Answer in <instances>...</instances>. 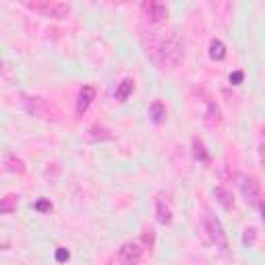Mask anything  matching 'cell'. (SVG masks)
<instances>
[{
  "label": "cell",
  "instance_id": "obj_1",
  "mask_svg": "<svg viewBox=\"0 0 265 265\" xmlns=\"http://www.w3.org/2000/svg\"><path fill=\"white\" fill-rule=\"evenodd\" d=\"M141 44L147 58L157 69H176L184 58V42L174 29L149 27L141 33Z\"/></svg>",
  "mask_w": 265,
  "mask_h": 265
},
{
  "label": "cell",
  "instance_id": "obj_2",
  "mask_svg": "<svg viewBox=\"0 0 265 265\" xmlns=\"http://www.w3.org/2000/svg\"><path fill=\"white\" fill-rule=\"evenodd\" d=\"M25 7L33 13L50 19H66L71 15V5L56 3V0H42V3H25Z\"/></svg>",
  "mask_w": 265,
  "mask_h": 265
},
{
  "label": "cell",
  "instance_id": "obj_3",
  "mask_svg": "<svg viewBox=\"0 0 265 265\" xmlns=\"http://www.w3.org/2000/svg\"><path fill=\"white\" fill-rule=\"evenodd\" d=\"M203 230H205L209 243H211L216 249L228 251V238H226L224 226H222V222H220L216 216H211V214H205V216H203Z\"/></svg>",
  "mask_w": 265,
  "mask_h": 265
},
{
  "label": "cell",
  "instance_id": "obj_4",
  "mask_svg": "<svg viewBox=\"0 0 265 265\" xmlns=\"http://www.w3.org/2000/svg\"><path fill=\"white\" fill-rule=\"evenodd\" d=\"M23 106L25 110L31 114V116H36V118H56L58 116V110L48 102V99L44 97H29V95H23Z\"/></svg>",
  "mask_w": 265,
  "mask_h": 265
},
{
  "label": "cell",
  "instance_id": "obj_5",
  "mask_svg": "<svg viewBox=\"0 0 265 265\" xmlns=\"http://www.w3.org/2000/svg\"><path fill=\"white\" fill-rule=\"evenodd\" d=\"M141 255H143V249H141V243L137 241H128L118 249V261L122 265H137L141 261Z\"/></svg>",
  "mask_w": 265,
  "mask_h": 265
},
{
  "label": "cell",
  "instance_id": "obj_6",
  "mask_svg": "<svg viewBox=\"0 0 265 265\" xmlns=\"http://www.w3.org/2000/svg\"><path fill=\"white\" fill-rule=\"evenodd\" d=\"M141 11L145 13V17L151 21V23H164L166 19H168L170 11L168 7H166L164 3H157V0H145V3L141 5Z\"/></svg>",
  "mask_w": 265,
  "mask_h": 265
},
{
  "label": "cell",
  "instance_id": "obj_7",
  "mask_svg": "<svg viewBox=\"0 0 265 265\" xmlns=\"http://www.w3.org/2000/svg\"><path fill=\"white\" fill-rule=\"evenodd\" d=\"M241 191H243V197L247 199V203L253 205V207H259V203L265 199V197H263V191H261V187H259V182L253 180V178H243Z\"/></svg>",
  "mask_w": 265,
  "mask_h": 265
},
{
  "label": "cell",
  "instance_id": "obj_8",
  "mask_svg": "<svg viewBox=\"0 0 265 265\" xmlns=\"http://www.w3.org/2000/svg\"><path fill=\"white\" fill-rule=\"evenodd\" d=\"M93 99H95V89H93L91 85H85V87L79 91V97H77V114H83V112L91 106Z\"/></svg>",
  "mask_w": 265,
  "mask_h": 265
},
{
  "label": "cell",
  "instance_id": "obj_9",
  "mask_svg": "<svg viewBox=\"0 0 265 265\" xmlns=\"http://www.w3.org/2000/svg\"><path fill=\"white\" fill-rule=\"evenodd\" d=\"M3 164H5V170H7V172H13V174H23V172H25L23 160H19V157H17L15 153H11V151L5 153Z\"/></svg>",
  "mask_w": 265,
  "mask_h": 265
},
{
  "label": "cell",
  "instance_id": "obj_10",
  "mask_svg": "<svg viewBox=\"0 0 265 265\" xmlns=\"http://www.w3.org/2000/svg\"><path fill=\"white\" fill-rule=\"evenodd\" d=\"M214 197L218 199V203H220L226 211L234 209V195H232L228 189H224V187H216V189H214Z\"/></svg>",
  "mask_w": 265,
  "mask_h": 265
},
{
  "label": "cell",
  "instance_id": "obj_11",
  "mask_svg": "<svg viewBox=\"0 0 265 265\" xmlns=\"http://www.w3.org/2000/svg\"><path fill=\"white\" fill-rule=\"evenodd\" d=\"M193 155H195V160H197L199 164H203V166H207V164L211 162V155H209L205 143L199 139V137L193 139Z\"/></svg>",
  "mask_w": 265,
  "mask_h": 265
},
{
  "label": "cell",
  "instance_id": "obj_12",
  "mask_svg": "<svg viewBox=\"0 0 265 265\" xmlns=\"http://www.w3.org/2000/svg\"><path fill=\"white\" fill-rule=\"evenodd\" d=\"M155 218H157V222L164 224V226L172 224V209L166 205L164 199H157V201H155Z\"/></svg>",
  "mask_w": 265,
  "mask_h": 265
},
{
  "label": "cell",
  "instance_id": "obj_13",
  "mask_svg": "<svg viewBox=\"0 0 265 265\" xmlns=\"http://www.w3.org/2000/svg\"><path fill=\"white\" fill-rule=\"evenodd\" d=\"M132 89H135V81L132 79H124V81H120V85L116 87V99L118 102H126V99L130 97V93H132Z\"/></svg>",
  "mask_w": 265,
  "mask_h": 265
},
{
  "label": "cell",
  "instance_id": "obj_14",
  "mask_svg": "<svg viewBox=\"0 0 265 265\" xmlns=\"http://www.w3.org/2000/svg\"><path fill=\"white\" fill-rule=\"evenodd\" d=\"M149 118L153 124H162L166 120V106L160 102V99H155V102L149 106Z\"/></svg>",
  "mask_w": 265,
  "mask_h": 265
},
{
  "label": "cell",
  "instance_id": "obj_15",
  "mask_svg": "<svg viewBox=\"0 0 265 265\" xmlns=\"http://www.w3.org/2000/svg\"><path fill=\"white\" fill-rule=\"evenodd\" d=\"M209 58L211 60H224L226 58V46L222 40H211L209 42Z\"/></svg>",
  "mask_w": 265,
  "mask_h": 265
},
{
  "label": "cell",
  "instance_id": "obj_16",
  "mask_svg": "<svg viewBox=\"0 0 265 265\" xmlns=\"http://www.w3.org/2000/svg\"><path fill=\"white\" fill-rule=\"evenodd\" d=\"M87 139L89 141H108V139H112V135H110V130L104 128V126H91Z\"/></svg>",
  "mask_w": 265,
  "mask_h": 265
},
{
  "label": "cell",
  "instance_id": "obj_17",
  "mask_svg": "<svg viewBox=\"0 0 265 265\" xmlns=\"http://www.w3.org/2000/svg\"><path fill=\"white\" fill-rule=\"evenodd\" d=\"M13 211H17V195L9 193V195H5L3 201H0V214L7 216V214H13Z\"/></svg>",
  "mask_w": 265,
  "mask_h": 265
},
{
  "label": "cell",
  "instance_id": "obj_18",
  "mask_svg": "<svg viewBox=\"0 0 265 265\" xmlns=\"http://www.w3.org/2000/svg\"><path fill=\"white\" fill-rule=\"evenodd\" d=\"M222 122V118H220V108L214 104V102H209L207 104V114H205V124L207 126H216V124H220Z\"/></svg>",
  "mask_w": 265,
  "mask_h": 265
},
{
  "label": "cell",
  "instance_id": "obj_19",
  "mask_svg": "<svg viewBox=\"0 0 265 265\" xmlns=\"http://www.w3.org/2000/svg\"><path fill=\"white\" fill-rule=\"evenodd\" d=\"M33 209L40 211V214H46L52 209V203H50V199H40V201H36V205H33Z\"/></svg>",
  "mask_w": 265,
  "mask_h": 265
},
{
  "label": "cell",
  "instance_id": "obj_20",
  "mask_svg": "<svg viewBox=\"0 0 265 265\" xmlns=\"http://www.w3.org/2000/svg\"><path fill=\"white\" fill-rule=\"evenodd\" d=\"M71 259V253H69V249H56V261L58 263H64V261H69Z\"/></svg>",
  "mask_w": 265,
  "mask_h": 265
},
{
  "label": "cell",
  "instance_id": "obj_21",
  "mask_svg": "<svg viewBox=\"0 0 265 265\" xmlns=\"http://www.w3.org/2000/svg\"><path fill=\"white\" fill-rule=\"evenodd\" d=\"M259 162L265 170V135H261V139H259Z\"/></svg>",
  "mask_w": 265,
  "mask_h": 265
},
{
  "label": "cell",
  "instance_id": "obj_22",
  "mask_svg": "<svg viewBox=\"0 0 265 265\" xmlns=\"http://www.w3.org/2000/svg\"><path fill=\"white\" fill-rule=\"evenodd\" d=\"M245 79V73L243 71H234V73H230V83L232 85H241Z\"/></svg>",
  "mask_w": 265,
  "mask_h": 265
},
{
  "label": "cell",
  "instance_id": "obj_23",
  "mask_svg": "<svg viewBox=\"0 0 265 265\" xmlns=\"http://www.w3.org/2000/svg\"><path fill=\"white\" fill-rule=\"evenodd\" d=\"M243 241H245V245H251V243L255 241V228H247V230H245Z\"/></svg>",
  "mask_w": 265,
  "mask_h": 265
},
{
  "label": "cell",
  "instance_id": "obj_24",
  "mask_svg": "<svg viewBox=\"0 0 265 265\" xmlns=\"http://www.w3.org/2000/svg\"><path fill=\"white\" fill-rule=\"evenodd\" d=\"M143 241H145V243L151 247V243H153V234H151V230H147L145 234H143Z\"/></svg>",
  "mask_w": 265,
  "mask_h": 265
},
{
  "label": "cell",
  "instance_id": "obj_25",
  "mask_svg": "<svg viewBox=\"0 0 265 265\" xmlns=\"http://www.w3.org/2000/svg\"><path fill=\"white\" fill-rule=\"evenodd\" d=\"M259 211H261V220H263V224H265V199H263V201L259 203V207H257Z\"/></svg>",
  "mask_w": 265,
  "mask_h": 265
}]
</instances>
